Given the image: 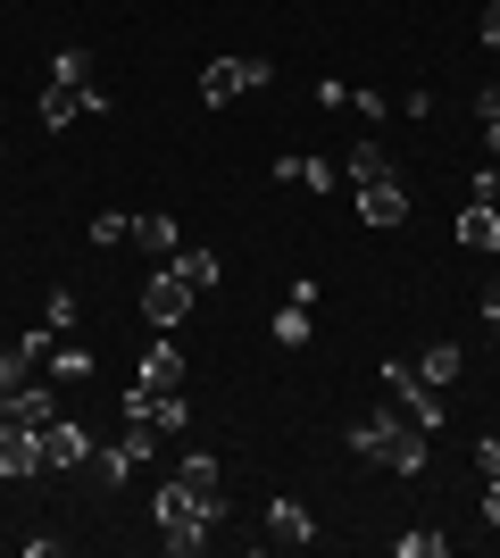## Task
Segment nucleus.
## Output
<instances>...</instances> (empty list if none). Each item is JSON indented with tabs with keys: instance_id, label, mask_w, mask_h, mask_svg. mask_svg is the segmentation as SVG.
Instances as JSON below:
<instances>
[{
	"instance_id": "obj_1",
	"label": "nucleus",
	"mask_w": 500,
	"mask_h": 558,
	"mask_svg": "<svg viewBox=\"0 0 500 558\" xmlns=\"http://www.w3.org/2000/svg\"><path fill=\"white\" fill-rule=\"evenodd\" d=\"M150 517H159V542H167V550L192 558V550H209V534L225 525V500H200L184 475H167L159 500H150Z\"/></svg>"
},
{
	"instance_id": "obj_2",
	"label": "nucleus",
	"mask_w": 500,
	"mask_h": 558,
	"mask_svg": "<svg viewBox=\"0 0 500 558\" xmlns=\"http://www.w3.org/2000/svg\"><path fill=\"white\" fill-rule=\"evenodd\" d=\"M351 450H358L367 466H392V475H426V425H408L392 400H383L376 417L351 425Z\"/></svg>"
},
{
	"instance_id": "obj_3",
	"label": "nucleus",
	"mask_w": 500,
	"mask_h": 558,
	"mask_svg": "<svg viewBox=\"0 0 500 558\" xmlns=\"http://www.w3.org/2000/svg\"><path fill=\"white\" fill-rule=\"evenodd\" d=\"M383 400H392V409H401L408 425H426V434H434L442 417H451V409H442V392H434V384H426L417 367H401V359H383Z\"/></svg>"
},
{
	"instance_id": "obj_4",
	"label": "nucleus",
	"mask_w": 500,
	"mask_h": 558,
	"mask_svg": "<svg viewBox=\"0 0 500 558\" xmlns=\"http://www.w3.org/2000/svg\"><path fill=\"white\" fill-rule=\"evenodd\" d=\"M192 301H200V292L184 283V267H175V258H167L159 276L143 283V317H150L159 333H175V326H184V317H192Z\"/></svg>"
},
{
	"instance_id": "obj_5",
	"label": "nucleus",
	"mask_w": 500,
	"mask_h": 558,
	"mask_svg": "<svg viewBox=\"0 0 500 558\" xmlns=\"http://www.w3.org/2000/svg\"><path fill=\"white\" fill-rule=\"evenodd\" d=\"M267 59H209V68H200V100H209V109H225V100H242V93H267Z\"/></svg>"
},
{
	"instance_id": "obj_6",
	"label": "nucleus",
	"mask_w": 500,
	"mask_h": 558,
	"mask_svg": "<svg viewBox=\"0 0 500 558\" xmlns=\"http://www.w3.org/2000/svg\"><path fill=\"white\" fill-rule=\"evenodd\" d=\"M0 475H9V484H25V475H50V466H42V425L0 417Z\"/></svg>"
},
{
	"instance_id": "obj_7",
	"label": "nucleus",
	"mask_w": 500,
	"mask_h": 558,
	"mask_svg": "<svg viewBox=\"0 0 500 558\" xmlns=\"http://www.w3.org/2000/svg\"><path fill=\"white\" fill-rule=\"evenodd\" d=\"M351 201H358V217H367L376 233L408 226V184H401V175H376V184H351Z\"/></svg>"
},
{
	"instance_id": "obj_8",
	"label": "nucleus",
	"mask_w": 500,
	"mask_h": 558,
	"mask_svg": "<svg viewBox=\"0 0 500 558\" xmlns=\"http://www.w3.org/2000/svg\"><path fill=\"white\" fill-rule=\"evenodd\" d=\"M109 109V93L100 84H42V125L59 134V125H75V117H100Z\"/></svg>"
},
{
	"instance_id": "obj_9",
	"label": "nucleus",
	"mask_w": 500,
	"mask_h": 558,
	"mask_svg": "<svg viewBox=\"0 0 500 558\" xmlns=\"http://www.w3.org/2000/svg\"><path fill=\"white\" fill-rule=\"evenodd\" d=\"M150 450H159V425H125V442L100 450V475H109V484H125L134 466H150Z\"/></svg>"
},
{
	"instance_id": "obj_10",
	"label": "nucleus",
	"mask_w": 500,
	"mask_h": 558,
	"mask_svg": "<svg viewBox=\"0 0 500 558\" xmlns=\"http://www.w3.org/2000/svg\"><path fill=\"white\" fill-rule=\"evenodd\" d=\"M84 459H100L93 434H84L75 417H50V425H42V466H84Z\"/></svg>"
},
{
	"instance_id": "obj_11",
	"label": "nucleus",
	"mask_w": 500,
	"mask_h": 558,
	"mask_svg": "<svg viewBox=\"0 0 500 558\" xmlns=\"http://www.w3.org/2000/svg\"><path fill=\"white\" fill-rule=\"evenodd\" d=\"M134 384H143V392H184V342H150Z\"/></svg>"
},
{
	"instance_id": "obj_12",
	"label": "nucleus",
	"mask_w": 500,
	"mask_h": 558,
	"mask_svg": "<svg viewBox=\"0 0 500 558\" xmlns=\"http://www.w3.org/2000/svg\"><path fill=\"white\" fill-rule=\"evenodd\" d=\"M267 542H284V550H301V542H317V517L301 509V500H267Z\"/></svg>"
},
{
	"instance_id": "obj_13",
	"label": "nucleus",
	"mask_w": 500,
	"mask_h": 558,
	"mask_svg": "<svg viewBox=\"0 0 500 558\" xmlns=\"http://www.w3.org/2000/svg\"><path fill=\"white\" fill-rule=\"evenodd\" d=\"M459 251H500V201H467L459 209Z\"/></svg>"
},
{
	"instance_id": "obj_14",
	"label": "nucleus",
	"mask_w": 500,
	"mask_h": 558,
	"mask_svg": "<svg viewBox=\"0 0 500 558\" xmlns=\"http://www.w3.org/2000/svg\"><path fill=\"white\" fill-rule=\"evenodd\" d=\"M267 175H276V184H301V192H333V175H342V167H333V159H301V150H284V159L267 167Z\"/></svg>"
},
{
	"instance_id": "obj_15",
	"label": "nucleus",
	"mask_w": 500,
	"mask_h": 558,
	"mask_svg": "<svg viewBox=\"0 0 500 558\" xmlns=\"http://www.w3.org/2000/svg\"><path fill=\"white\" fill-rule=\"evenodd\" d=\"M134 251H150V258H175V251H184V233H175V217H167V209L134 217Z\"/></svg>"
},
{
	"instance_id": "obj_16",
	"label": "nucleus",
	"mask_w": 500,
	"mask_h": 558,
	"mask_svg": "<svg viewBox=\"0 0 500 558\" xmlns=\"http://www.w3.org/2000/svg\"><path fill=\"white\" fill-rule=\"evenodd\" d=\"M417 375H426L434 392H451L459 375H467V359H459V342H426V359H417Z\"/></svg>"
},
{
	"instance_id": "obj_17",
	"label": "nucleus",
	"mask_w": 500,
	"mask_h": 558,
	"mask_svg": "<svg viewBox=\"0 0 500 558\" xmlns=\"http://www.w3.org/2000/svg\"><path fill=\"white\" fill-rule=\"evenodd\" d=\"M175 475H184V484L200 492V500H225V466H217L209 450H184V466H175Z\"/></svg>"
},
{
	"instance_id": "obj_18",
	"label": "nucleus",
	"mask_w": 500,
	"mask_h": 558,
	"mask_svg": "<svg viewBox=\"0 0 500 558\" xmlns=\"http://www.w3.org/2000/svg\"><path fill=\"white\" fill-rule=\"evenodd\" d=\"M0 417H17V425H50V384L34 375L25 392H9V400H0Z\"/></svg>"
},
{
	"instance_id": "obj_19",
	"label": "nucleus",
	"mask_w": 500,
	"mask_h": 558,
	"mask_svg": "<svg viewBox=\"0 0 500 558\" xmlns=\"http://www.w3.org/2000/svg\"><path fill=\"white\" fill-rule=\"evenodd\" d=\"M342 175H351V184H376V175H392V159H383V142H351V159H342Z\"/></svg>"
},
{
	"instance_id": "obj_20",
	"label": "nucleus",
	"mask_w": 500,
	"mask_h": 558,
	"mask_svg": "<svg viewBox=\"0 0 500 558\" xmlns=\"http://www.w3.org/2000/svg\"><path fill=\"white\" fill-rule=\"evenodd\" d=\"M50 384H93V350L59 342V350H50Z\"/></svg>"
},
{
	"instance_id": "obj_21",
	"label": "nucleus",
	"mask_w": 500,
	"mask_h": 558,
	"mask_svg": "<svg viewBox=\"0 0 500 558\" xmlns=\"http://www.w3.org/2000/svg\"><path fill=\"white\" fill-rule=\"evenodd\" d=\"M175 267H184V283H192V292H209V283L225 276V258H217V251H175Z\"/></svg>"
},
{
	"instance_id": "obj_22",
	"label": "nucleus",
	"mask_w": 500,
	"mask_h": 558,
	"mask_svg": "<svg viewBox=\"0 0 500 558\" xmlns=\"http://www.w3.org/2000/svg\"><path fill=\"white\" fill-rule=\"evenodd\" d=\"M392 550H401V558H451V534H434V525H408Z\"/></svg>"
},
{
	"instance_id": "obj_23",
	"label": "nucleus",
	"mask_w": 500,
	"mask_h": 558,
	"mask_svg": "<svg viewBox=\"0 0 500 558\" xmlns=\"http://www.w3.org/2000/svg\"><path fill=\"white\" fill-rule=\"evenodd\" d=\"M75 317H84V308H75V292H68V283H50V301H42V326H50V333H75Z\"/></svg>"
},
{
	"instance_id": "obj_24",
	"label": "nucleus",
	"mask_w": 500,
	"mask_h": 558,
	"mask_svg": "<svg viewBox=\"0 0 500 558\" xmlns=\"http://www.w3.org/2000/svg\"><path fill=\"white\" fill-rule=\"evenodd\" d=\"M276 342H284V350H301V342H309V308H301V301H284V308H276Z\"/></svg>"
},
{
	"instance_id": "obj_25",
	"label": "nucleus",
	"mask_w": 500,
	"mask_h": 558,
	"mask_svg": "<svg viewBox=\"0 0 500 558\" xmlns=\"http://www.w3.org/2000/svg\"><path fill=\"white\" fill-rule=\"evenodd\" d=\"M93 242H100V251H118V242H134V217L100 209V217H93Z\"/></svg>"
},
{
	"instance_id": "obj_26",
	"label": "nucleus",
	"mask_w": 500,
	"mask_h": 558,
	"mask_svg": "<svg viewBox=\"0 0 500 558\" xmlns=\"http://www.w3.org/2000/svg\"><path fill=\"white\" fill-rule=\"evenodd\" d=\"M184 417H192V400H184V392H159V409H150V425H159V434H184Z\"/></svg>"
},
{
	"instance_id": "obj_27",
	"label": "nucleus",
	"mask_w": 500,
	"mask_h": 558,
	"mask_svg": "<svg viewBox=\"0 0 500 558\" xmlns=\"http://www.w3.org/2000/svg\"><path fill=\"white\" fill-rule=\"evenodd\" d=\"M50 84H93V59H84V50H59V59H50Z\"/></svg>"
},
{
	"instance_id": "obj_28",
	"label": "nucleus",
	"mask_w": 500,
	"mask_h": 558,
	"mask_svg": "<svg viewBox=\"0 0 500 558\" xmlns=\"http://www.w3.org/2000/svg\"><path fill=\"white\" fill-rule=\"evenodd\" d=\"M467 201H500V167H476V175H467Z\"/></svg>"
},
{
	"instance_id": "obj_29",
	"label": "nucleus",
	"mask_w": 500,
	"mask_h": 558,
	"mask_svg": "<svg viewBox=\"0 0 500 558\" xmlns=\"http://www.w3.org/2000/svg\"><path fill=\"white\" fill-rule=\"evenodd\" d=\"M476 466H484V475H500V434H484V442H476Z\"/></svg>"
},
{
	"instance_id": "obj_30",
	"label": "nucleus",
	"mask_w": 500,
	"mask_h": 558,
	"mask_svg": "<svg viewBox=\"0 0 500 558\" xmlns=\"http://www.w3.org/2000/svg\"><path fill=\"white\" fill-rule=\"evenodd\" d=\"M476 117H484V125H500V84H484V93H476Z\"/></svg>"
},
{
	"instance_id": "obj_31",
	"label": "nucleus",
	"mask_w": 500,
	"mask_h": 558,
	"mask_svg": "<svg viewBox=\"0 0 500 558\" xmlns=\"http://www.w3.org/2000/svg\"><path fill=\"white\" fill-rule=\"evenodd\" d=\"M484 326H492V342H500V276H492V292H484Z\"/></svg>"
},
{
	"instance_id": "obj_32",
	"label": "nucleus",
	"mask_w": 500,
	"mask_h": 558,
	"mask_svg": "<svg viewBox=\"0 0 500 558\" xmlns=\"http://www.w3.org/2000/svg\"><path fill=\"white\" fill-rule=\"evenodd\" d=\"M484 50H500V0L484 9Z\"/></svg>"
},
{
	"instance_id": "obj_33",
	"label": "nucleus",
	"mask_w": 500,
	"mask_h": 558,
	"mask_svg": "<svg viewBox=\"0 0 500 558\" xmlns=\"http://www.w3.org/2000/svg\"><path fill=\"white\" fill-rule=\"evenodd\" d=\"M484 517L500 525V475H484Z\"/></svg>"
},
{
	"instance_id": "obj_34",
	"label": "nucleus",
	"mask_w": 500,
	"mask_h": 558,
	"mask_svg": "<svg viewBox=\"0 0 500 558\" xmlns=\"http://www.w3.org/2000/svg\"><path fill=\"white\" fill-rule=\"evenodd\" d=\"M484 150H492V167H500V125H484Z\"/></svg>"
}]
</instances>
